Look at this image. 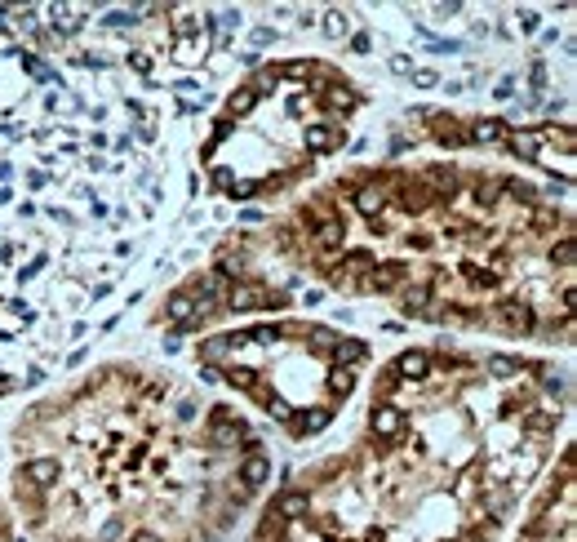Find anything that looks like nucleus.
<instances>
[{
    "instance_id": "obj_1",
    "label": "nucleus",
    "mask_w": 577,
    "mask_h": 542,
    "mask_svg": "<svg viewBox=\"0 0 577 542\" xmlns=\"http://www.w3.org/2000/svg\"><path fill=\"white\" fill-rule=\"evenodd\" d=\"M226 307H235V311H253V307H280V298H276V294H267L262 285L235 280V285L226 289Z\"/></svg>"
},
{
    "instance_id": "obj_2",
    "label": "nucleus",
    "mask_w": 577,
    "mask_h": 542,
    "mask_svg": "<svg viewBox=\"0 0 577 542\" xmlns=\"http://www.w3.org/2000/svg\"><path fill=\"white\" fill-rule=\"evenodd\" d=\"M400 285H404V267L400 263H382V267H373L364 276L360 289H377V294H386V289H400Z\"/></svg>"
},
{
    "instance_id": "obj_3",
    "label": "nucleus",
    "mask_w": 577,
    "mask_h": 542,
    "mask_svg": "<svg viewBox=\"0 0 577 542\" xmlns=\"http://www.w3.org/2000/svg\"><path fill=\"white\" fill-rule=\"evenodd\" d=\"M355 209L368 213V218H377V213L386 209V182H364L360 191H355Z\"/></svg>"
},
{
    "instance_id": "obj_4",
    "label": "nucleus",
    "mask_w": 577,
    "mask_h": 542,
    "mask_svg": "<svg viewBox=\"0 0 577 542\" xmlns=\"http://www.w3.org/2000/svg\"><path fill=\"white\" fill-rule=\"evenodd\" d=\"M307 493H302V489H289V493H280V498H276V507H271V516H280V520H285V525H289V520H298V516H307Z\"/></svg>"
},
{
    "instance_id": "obj_5",
    "label": "nucleus",
    "mask_w": 577,
    "mask_h": 542,
    "mask_svg": "<svg viewBox=\"0 0 577 542\" xmlns=\"http://www.w3.org/2000/svg\"><path fill=\"white\" fill-rule=\"evenodd\" d=\"M18 480H27V484H54L58 480V462H54V458H36V462H27L23 471H18Z\"/></svg>"
},
{
    "instance_id": "obj_6",
    "label": "nucleus",
    "mask_w": 577,
    "mask_h": 542,
    "mask_svg": "<svg viewBox=\"0 0 577 542\" xmlns=\"http://www.w3.org/2000/svg\"><path fill=\"white\" fill-rule=\"evenodd\" d=\"M400 427H404L400 409H391V405H377V409H373V432L382 436V440H391V436H400Z\"/></svg>"
},
{
    "instance_id": "obj_7",
    "label": "nucleus",
    "mask_w": 577,
    "mask_h": 542,
    "mask_svg": "<svg viewBox=\"0 0 577 542\" xmlns=\"http://www.w3.org/2000/svg\"><path fill=\"white\" fill-rule=\"evenodd\" d=\"M231 351H235V333H217V338L200 342V360L209 364V369H213L217 360H226V356H231Z\"/></svg>"
},
{
    "instance_id": "obj_8",
    "label": "nucleus",
    "mask_w": 577,
    "mask_h": 542,
    "mask_svg": "<svg viewBox=\"0 0 577 542\" xmlns=\"http://www.w3.org/2000/svg\"><path fill=\"white\" fill-rule=\"evenodd\" d=\"M395 373H400V378H427V373H431V356H427V351H404V356H400V364H395Z\"/></svg>"
},
{
    "instance_id": "obj_9",
    "label": "nucleus",
    "mask_w": 577,
    "mask_h": 542,
    "mask_svg": "<svg viewBox=\"0 0 577 542\" xmlns=\"http://www.w3.org/2000/svg\"><path fill=\"white\" fill-rule=\"evenodd\" d=\"M502 325L515 333H528L533 329V311H528L524 303H502Z\"/></svg>"
},
{
    "instance_id": "obj_10",
    "label": "nucleus",
    "mask_w": 577,
    "mask_h": 542,
    "mask_svg": "<svg viewBox=\"0 0 577 542\" xmlns=\"http://www.w3.org/2000/svg\"><path fill=\"white\" fill-rule=\"evenodd\" d=\"M267 475H271V462H267V458H258V453H253V458H244V467H240L244 489H258V484L267 480Z\"/></svg>"
},
{
    "instance_id": "obj_11",
    "label": "nucleus",
    "mask_w": 577,
    "mask_h": 542,
    "mask_svg": "<svg viewBox=\"0 0 577 542\" xmlns=\"http://www.w3.org/2000/svg\"><path fill=\"white\" fill-rule=\"evenodd\" d=\"M338 129L333 125H307V147L311 152H329V147H338Z\"/></svg>"
},
{
    "instance_id": "obj_12",
    "label": "nucleus",
    "mask_w": 577,
    "mask_h": 542,
    "mask_svg": "<svg viewBox=\"0 0 577 542\" xmlns=\"http://www.w3.org/2000/svg\"><path fill=\"white\" fill-rule=\"evenodd\" d=\"M506 143H510V152H515V156H524V161H533V156L542 152L546 134H510Z\"/></svg>"
},
{
    "instance_id": "obj_13",
    "label": "nucleus",
    "mask_w": 577,
    "mask_h": 542,
    "mask_svg": "<svg viewBox=\"0 0 577 542\" xmlns=\"http://www.w3.org/2000/svg\"><path fill=\"white\" fill-rule=\"evenodd\" d=\"M497 138H506L502 120H480V125H471L467 143H497Z\"/></svg>"
},
{
    "instance_id": "obj_14",
    "label": "nucleus",
    "mask_w": 577,
    "mask_h": 542,
    "mask_svg": "<svg viewBox=\"0 0 577 542\" xmlns=\"http://www.w3.org/2000/svg\"><path fill=\"white\" fill-rule=\"evenodd\" d=\"M169 320H174V325H182V329H187V325L196 320V303H191V298H187V294L169 298Z\"/></svg>"
},
{
    "instance_id": "obj_15",
    "label": "nucleus",
    "mask_w": 577,
    "mask_h": 542,
    "mask_svg": "<svg viewBox=\"0 0 577 542\" xmlns=\"http://www.w3.org/2000/svg\"><path fill=\"white\" fill-rule=\"evenodd\" d=\"M427 303H431V285H409V289H404V311H409V316H422Z\"/></svg>"
},
{
    "instance_id": "obj_16",
    "label": "nucleus",
    "mask_w": 577,
    "mask_h": 542,
    "mask_svg": "<svg viewBox=\"0 0 577 542\" xmlns=\"http://www.w3.org/2000/svg\"><path fill=\"white\" fill-rule=\"evenodd\" d=\"M320 102H325V107H342V111H351V107H355V93L346 89V85H325Z\"/></svg>"
},
{
    "instance_id": "obj_17",
    "label": "nucleus",
    "mask_w": 577,
    "mask_h": 542,
    "mask_svg": "<svg viewBox=\"0 0 577 542\" xmlns=\"http://www.w3.org/2000/svg\"><path fill=\"white\" fill-rule=\"evenodd\" d=\"M333 360H338V364H355V360H364V342L338 338V342H333Z\"/></svg>"
},
{
    "instance_id": "obj_18",
    "label": "nucleus",
    "mask_w": 577,
    "mask_h": 542,
    "mask_svg": "<svg viewBox=\"0 0 577 542\" xmlns=\"http://www.w3.org/2000/svg\"><path fill=\"white\" fill-rule=\"evenodd\" d=\"M342 236H346L342 222H320V227H316V245L320 249H338V245H342Z\"/></svg>"
},
{
    "instance_id": "obj_19",
    "label": "nucleus",
    "mask_w": 577,
    "mask_h": 542,
    "mask_svg": "<svg viewBox=\"0 0 577 542\" xmlns=\"http://www.w3.org/2000/svg\"><path fill=\"white\" fill-rule=\"evenodd\" d=\"M285 534H289V525L280 516H267L262 520V529H258V542H285Z\"/></svg>"
},
{
    "instance_id": "obj_20",
    "label": "nucleus",
    "mask_w": 577,
    "mask_h": 542,
    "mask_svg": "<svg viewBox=\"0 0 577 542\" xmlns=\"http://www.w3.org/2000/svg\"><path fill=\"white\" fill-rule=\"evenodd\" d=\"M253 102H258V89H240V93H231L226 111H231V116H244V111H253Z\"/></svg>"
},
{
    "instance_id": "obj_21",
    "label": "nucleus",
    "mask_w": 577,
    "mask_h": 542,
    "mask_svg": "<svg viewBox=\"0 0 577 542\" xmlns=\"http://www.w3.org/2000/svg\"><path fill=\"white\" fill-rule=\"evenodd\" d=\"M435 138H440V143H449V147H462V143H467V134H462V129H453V120H444V116H440V125H435Z\"/></svg>"
},
{
    "instance_id": "obj_22",
    "label": "nucleus",
    "mask_w": 577,
    "mask_h": 542,
    "mask_svg": "<svg viewBox=\"0 0 577 542\" xmlns=\"http://www.w3.org/2000/svg\"><path fill=\"white\" fill-rule=\"evenodd\" d=\"M427 182H435V187H440L444 196H449V191H453V182H458V178H453V169H444V165H431V169H427Z\"/></svg>"
},
{
    "instance_id": "obj_23",
    "label": "nucleus",
    "mask_w": 577,
    "mask_h": 542,
    "mask_svg": "<svg viewBox=\"0 0 577 542\" xmlns=\"http://www.w3.org/2000/svg\"><path fill=\"white\" fill-rule=\"evenodd\" d=\"M226 280L222 276H204V280H196V294H204V298H213V294H226Z\"/></svg>"
},
{
    "instance_id": "obj_24",
    "label": "nucleus",
    "mask_w": 577,
    "mask_h": 542,
    "mask_svg": "<svg viewBox=\"0 0 577 542\" xmlns=\"http://www.w3.org/2000/svg\"><path fill=\"white\" fill-rule=\"evenodd\" d=\"M325 32H329V36H346V32H351V18H346V14H338V9H333V14L325 18Z\"/></svg>"
},
{
    "instance_id": "obj_25",
    "label": "nucleus",
    "mask_w": 577,
    "mask_h": 542,
    "mask_svg": "<svg viewBox=\"0 0 577 542\" xmlns=\"http://www.w3.org/2000/svg\"><path fill=\"white\" fill-rule=\"evenodd\" d=\"M551 263H560V267H573V236H564L560 245L551 249Z\"/></svg>"
},
{
    "instance_id": "obj_26",
    "label": "nucleus",
    "mask_w": 577,
    "mask_h": 542,
    "mask_svg": "<svg viewBox=\"0 0 577 542\" xmlns=\"http://www.w3.org/2000/svg\"><path fill=\"white\" fill-rule=\"evenodd\" d=\"M488 369H493V378H510V373H515L519 364L510 360V356H488Z\"/></svg>"
},
{
    "instance_id": "obj_27",
    "label": "nucleus",
    "mask_w": 577,
    "mask_h": 542,
    "mask_svg": "<svg viewBox=\"0 0 577 542\" xmlns=\"http://www.w3.org/2000/svg\"><path fill=\"white\" fill-rule=\"evenodd\" d=\"M329 418H333L329 409H316V414H311L307 423H302V432H325V427H329Z\"/></svg>"
},
{
    "instance_id": "obj_28",
    "label": "nucleus",
    "mask_w": 577,
    "mask_h": 542,
    "mask_svg": "<svg viewBox=\"0 0 577 542\" xmlns=\"http://www.w3.org/2000/svg\"><path fill=\"white\" fill-rule=\"evenodd\" d=\"M329 387H333V391H342V396H346V391H351V373H346V369H338L333 378H329Z\"/></svg>"
},
{
    "instance_id": "obj_29",
    "label": "nucleus",
    "mask_w": 577,
    "mask_h": 542,
    "mask_svg": "<svg viewBox=\"0 0 577 542\" xmlns=\"http://www.w3.org/2000/svg\"><path fill=\"white\" fill-rule=\"evenodd\" d=\"M409 76H413V85H422V89L435 85V71H431V67H418V71H409Z\"/></svg>"
},
{
    "instance_id": "obj_30",
    "label": "nucleus",
    "mask_w": 577,
    "mask_h": 542,
    "mask_svg": "<svg viewBox=\"0 0 577 542\" xmlns=\"http://www.w3.org/2000/svg\"><path fill=\"white\" fill-rule=\"evenodd\" d=\"M231 382H235L240 391H253V373H249V369H231Z\"/></svg>"
},
{
    "instance_id": "obj_31",
    "label": "nucleus",
    "mask_w": 577,
    "mask_h": 542,
    "mask_svg": "<svg viewBox=\"0 0 577 542\" xmlns=\"http://www.w3.org/2000/svg\"><path fill=\"white\" fill-rule=\"evenodd\" d=\"M231 191H235V200H249L258 191V182H231Z\"/></svg>"
},
{
    "instance_id": "obj_32",
    "label": "nucleus",
    "mask_w": 577,
    "mask_h": 542,
    "mask_svg": "<svg viewBox=\"0 0 577 542\" xmlns=\"http://www.w3.org/2000/svg\"><path fill=\"white\" fill-rule=\"evenodd\" d=\"M533 222H537V227H551V222H555V209H533Z\"/></svg>"
},
{
    "instance_id": "obj_33",
    "label": "nucleus",
    "mask_w": 577,
    "mask_h": 542,
    "mask_svg": "<svg viewBox=\"0 0 577 542\" xmlns=\"http://www.w3.org/2000/svg\"><path fill=\"white\" fill-rule=\"evenodd\" d=\"M307 71H311L307 62H289V67H285V76H293V80H298V76H307Z\"/></svg>"
},
{
    "instance_id": "obj_34",
    "label": "nucleus",
    "mask_w": 577,
    "mask_h": 542,
    "mask_svg": "<svg viewBox=\"0 0 577 542\" xmlns=\"http://www.w3.org/2000/svg\"><path fill=\"white\" fill-rule=\"evenodd\" d=\"M129 542H160V538H151V534H138V538H129Z\"/></svg>"
}]
</instances>
